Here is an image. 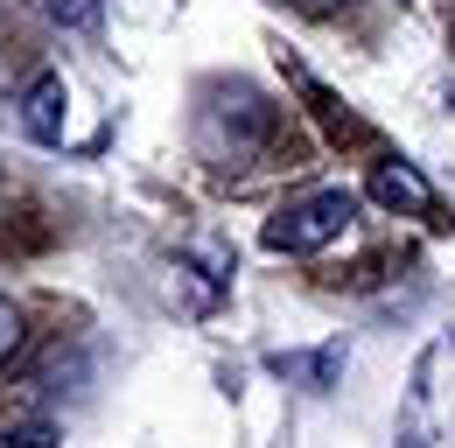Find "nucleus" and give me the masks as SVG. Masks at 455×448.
Returning <instances> with one entry per match:
<instances>
[{
    "instance_id": "6",
    "label": "nucleus",
    "mask_w": 455,
    "mask_h": 448,
    "mask_svg": "<svg viewBox=\"0 0 455 448\" xmlns=\"http://www.w3.org/2000/svg\"><path fill=\"white\" fill-rule=\"evenodd\" d=\"M21 350V316H14V301H0V364Z\"/></svg>"
},
{
    "instance_id": "4",
    "label": "nucleus",
    "mask_w": 455,
    "mask_h": 448,
    "mask_svg": "<svg viewBox=\"0 0 455 448\" xmlns=\"http://www.w3.org/2000/svg\"><path fill=\"white\" fill-rule=\"evenodd\" d=\"M267 364H274L281 379H301L308 392H323V386L343 372V350H315V357H294V350H281V357H267Z\"/></svg>"
},
{
    "instance_id": "3",
    "label": "nucleus",
    "mask_w": 455,
    "mask_h": 448,
    "mask_svg": "<svg viewBox=\"0 0 455 448\" xmlns=\"http://www.w3.org/2000/svg\"><path fill=\"white\" fill-rule=\"evenodd\" d=\"M371 196H379L386 211H413V218H427V211H435V189H427V175H420L413 162H379Z\"/></svg>"
},
{
    "instance_id": "8",
    "label": "nucleus",
    "mask_w": 455,
    "mask_h": 448,
    "mask_svg": "<svg viewBox=\"0 0 455 448\" xmlns=\"http://www.w3.org/2000/svg\"><path fill=\"white\" fill-rule=\"evenodd\" d=\"M301 14H337V7H350V0H294Z\"/></svg>"
},
{
    "instance_id": "1",
    "label": "nucleus",
    "mask_w": 455,
    "mask_h": 448,
    "mask_svg": "<svg viewBox=\"0 0 455 448\" xmlns=\"http://www.w3.org/2000/svg\"><path fill=\"white\" fill-rule=\"evenodd\" d=\"M357 218V196L350 189H315L301 204H287L267 218V252H323L330 238H343Z\"/></svg>"
},
{
    "instance_id": "5",
    "label": "nucleus",
    "mask_w": 455,
    "mask_h": 448,
    "mask_svg": "<svg viewBox=\"0 0 455 448\" xmlns=\"http://www.w3.org/2000/svg\"><path fill=\"white\" fill-rule=\"evenodd\" d=\"M36 14H50L63 28H84V21H99V0H28Z\"/></svg>"
},
{
    "instance_id": "2",
    "label": "nucleus",
    "mask_w": 455,
    "mask_h": 448,
    "mask_svg": "<svg viewBox=\"0 0 455 448\" xmlns=\"http://www.w3.org/2000/svg\"><path fill=\"white\" fill-rule=\"evenodd\" d=\"M63 119H70V92H63V77H36V84L21 92V126H28L43 148H57V140H63Z\"/></svg>"
},
{
    "instance_id": "7",
    "label": "nucleus",
    "mask_w": 455,
    "mask_h": 448,
    "mask_svg": "<svg viewBox=\"0 0 455 448\" xmlns=\"http://www.w3.org/2000/svg\"><path fill=\"white\" fill-rule=\"evenodd\" d=\"M0 448H50V428H14V435H0Z\"/></svg>"
}]
</instances>
